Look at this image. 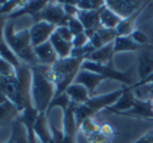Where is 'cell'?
Here are the masks:
<instances>
[{
	"label": "cell",
	"instance_id": "1",
	"mask_svg": "<svg viewBox=\"0 0 153 143\" xmlns=\"http://www.w3.org/2000/svg\"><path fill=\"white\" fill-rule=\"evenodd\" d=\"M32 70V104L39 113H46L50 102L56 96V86L50 79L47 66H33Z\"/></svg>",
	"mask_w": 153,
	"mask_h": 143
},
{
	"label": "cell",
	"instance_id": "2",
	"mask_svg": "<svg viewBox=\"0 0 153 143\" xmlns=\"http://www.w3.org/2000/svg\"><path fill=\"white\" fill-rule=\"evenodd\" d=\"M4 39L7 46L10 47V50L14 53V56L19 59L22 64H26L29 67L39 66L37 57L34 55V47L32 46V40H30V30L27 27L16 32L14 21L7 20L4 26Z\"/></svg>",
	"mask_w": 153,
	"mask_h": 143
},
{
	"label": "cell",
	"instance_id": "3",
	"mask_svg": "<svg viewBox=\"0 0 153 143\" xmlns=\"http://www.w3.org/2000/svg\"><path fill=\"white\" fill-rule=\"evenodd\" d=\"M86 61L85 57H67L59 59L52 67H49V75L52 82L56 86V96L66 93L67 87L74 83L76 76L82 70L83 63Z\"/></svg>",
	"mask_w": 153,
	"mask_h": 143
},
{
	"label": "cell",
	"instance_id": "4",
	"mask_svg": "<svg viewBox=\"0 0 153 143\" xmlns=\"http://www.w3.org/2000/svg\"><path fill=\"white\" fill-rule=\"evenodd\" d=\"M83 70H89V72H94L97 75L103 76L105 79H112V80H117V82L123 83V86H134L136 82H134L133 75L130 73V70H126V72H120L113 66V63L110 64H99V63H94V61L86 60L82 66Z\"/></svg>",
	"mask_w": 153,
	"mask_h": 143
},
{
	"label": "cell",
	"instance_id": "5",
	"mask_svg": "<svg viewBox=\"0 0 153 143\" xmlns=\"http://www.w3.org/2000/svg\"><path fill=\"white\" fill-rule=\"evenodd\" d=\"M125 92V86H122L120 89H116L110 93H103V95H94L87 100V106L93 110V113H99L105 109H110L114 103L120 99V96Z\"/></svg>",
	"mask_w": 153,
	"mask_h": 143
},
{
	"label": "cell",
	"instance_id": "6",
	"mask_svg": "<svg viewBox=\"0 0 153 143\" xmlns=\"http://www.w3.org/2000/svg\"><path fill=\"white\" fill-rule=\"evenodd\" d=\"M106 6L112 9L120 19H126L129 16L139 12L140 9L147 6V1L139 0H106Z\"/></svg>",
	"mask_w": 153,
	"mask_h": 143
},
{
	"label": "cell",
	"instance_id": "7",
	"mask_svg": "<svg viewBox=\"0 0 153 143\" xmlns=\"http://www.w3.org/2000/svg\"><path fill=\"white\" fill-rule=\"evenodd\" d=\"M69 19L70 17H67L66 13H65L62 1H49L47 6L42 10V13L39 16V20L53 23L57 27L59 26H66Z\"/></svg>",
	"mask_w": 153,
	"mask_h": 143
},
{
	"label": "cell",
	"instance_id": "8",
	"mask_svg": "<svg viewBox=\"0 0 153 143\" xmlns=\"http://www.w3.org/2000/svg\"><path fill=\"white\" fill-rule=\"evenodd\" d=\"M57 26L53 23H49L45 20H39L33 23V26L29 29L30 30V40H32V46L37 47L40 44L46 43L50 40L52 34L56 32Z\"/></svg>",
	"mask_w": 153,
	"mask_h": 143
},
{
	"label": "cell",
	"instance_id": "9",
	"mask_svg": "<svg viewBox=\"0 0 153 143\" xmlns=\"http://www.w3.org/2000/svg\"><path fill=\"white\" fill-rule=\"evenodd\" d=\"M87 36H89V43L94 47V50H97L103 46L113 43L117 39V32H116V29L99 27L97 30H94L93 33L87 34Z\"/></svg>",
	"mask_w": 153,
	"mask_h": 143
},
{
	"label": "cell",
	"instance_id": "10",
	"mask_svg": "<svg viewBox=\"0 0 153 143\" xmlns=\"http://www.w3.org/2000/svg\"><path fill=\"white\" fill-rule=\"evenodd\" d=\"M9 16H3L0 14V57H3L4 60H7L9 63H12L16 69H19L20 66H23L20 60L14 56V53L10 50V47L7 46L6 39H4V26H6Z\"/></svg>",
	"mask_w": 153,
	"mask_h": 143
},
{
	"label": "cell",
	"instance_id": "11",
	"mask_svg": "<svg viewBox=\"0 0 153 143\" xmlns=\"http://www.w3.org/2000/svg\"><path fill=\"white\" fill-rule=\"evenodd\" d=\"M34 55L37 57L40 66H47V67H52L56 61L59 60V56L56 53V50L53 49L50 40L40 44L37 47H34Z\"/></svg>",
	"mask_w": 153,
	"mask_h": 143
},
{
	"label": "cell",
	"instance_id": "12",
	"mask_svg": "<svg viewBox=\"0 0 153 143\" xmlns=\"http://www.w3.org/2000/svg\"><path fill=\"white\" fill-rule=\"evenodd\" d=\"M136 100H137V97L134 95V86H127V87L125 86V92H123V95L120 96V99L107 110L120 115L123 112H127V110L132 109L134 106V103H136Z\"/></svg>",
	"mask_w": 153,
	"mask_h": 143
},
{
	"label": "cell",
	"instance_id": "13",
	"mask_svg": "<svg viewBox=\"0 0 153 143\" xmlns=\"http://www.w3.org/2000/svg\"><path fill=\"white\" fill-rule=\"evenodd\" d=\"M103 80H106L103 76L97 75V73H94V72H89V70H83V69H82L79 72V75L76 76L74 83H79L82 86H85V87L89 90V93L92 96H94V92H96L97 86H99Z\"/></svg>",
	"mask_w": 153,
	"mask_h": 143
},
{
	"label": "cell",
	"instance_id": "14",
	"mask_svg": "<svg viewBox=\"0 0 153 143\" xmlns=\"http://www.w3.org/2000/svg\"><path fill=\"white\" fill-rule=\"evenodd\" d=\"M34 136L37 143L52 142V130H50V122L47 119V113H39L37 120L34 123Z\"/></svg>",
	"mask_w": 153,
	"mask_h": 143
},
{
	"label": "cell",
	"instance_id": "15",
	"mask_svg": "<svg viewBox=\"0 0 153 143\" xmlns=\"http://www.w3.org/2000/svg\"><path fill=\"white\" fill-rule=\"evenodd\" d=\"M82 26L85 27L86 34L93 33L94 30H97L100 26V16L99 10H79V13L76 16Z\"/></svg>",
	"mask_w": 153,
	"mask_h": 143
},
{
	"label": "cell",
	"instance_id": "16",
	"mask_svg": "<svg viewBox=\"0 0 153 143\" xmlns=\"http://www.w3.org/2000/svg\"><path fill=\"white\" fill-rule=\"evenodd\" d=\"M122 116H129V117H137V119H149L153 120V110H152V103L150 100H142L137 99L134 106L127 112L120 113Z\"/></svg>",
	"mask_w": 153,
	"mask_h": 143
},
{
	"label": "cell",
	"instance_id": "17",
	"mask_svg": "<svg viewBox=\"0 0 153 143\" xmlns=\"http://www.w3.org/2000/svg\"><path fill=\"white\" fill-rule=\"evenodd\" d=\"M153 75V52L143 50L139 55L137 61V76L140 80H145Z\"/></svg>",
	"mask_w": 153,
	"mask_h": 143
},
{
	"label": "cell",
	"instance_id": "18",
	"mask_svg": "<svg viewBox=\"0 0 153 143\" xmlns=\"http://www.w3.org/2000/svg\"><path fill=\"white\" fill-rule=\"evenodd\" d=\"M20 115V110L17 106L12 103L10 100L4 99L3 96H0V126H3L4 123H12L14 119H17Z\"/></svg>",
	"mask_w": 153,
	"mask_h": 143
},
{
	"label": "cell",
	"instance_id": "19",
	"mask_svg": "<svg viewBox=\"0 0 153 143\" xmlns=\"http://www.w3.org/2000/svg\"><path fill=\"white\" fill-rule=\"evenodd\" d=\"M66 93L69 95L72 103H74V104H85V103H87V100L92 97V95L89 93V90H87L85 86L79 84V83H72V84L67 87Z\"/></svg>",
	"mask_w": 153,
	"mask_h": 143
},
{
	"label": "cell",
	"instance_id": "20",
	"mask_svg": "<svg viewBox=\"0 0 153 143\" xmlns=\"http://www.w3.org/2000/svg\"><path fill=\"white\" fill-rule=\"evenodd\" d=\"M113 43H110L107 46H103V47L94 50L93 53H90L87 60L99 63V64H110V63H113Z\"/></svg>",
	"mask_w": 153,
	"mask_h": 143
},
{
	"label": "cell",
	"instance_id": "21",
	"mask_svg": "<svg viewBox=\"0 0 153 143\" xmlns=\"http://www.w3.org/2000/svg\"><path fill=\"white\" fill-rule=\"evenodd\" d=\"M50 43L53 49L56 50V53L59 56V59H67L72 56V50H73V43L72 41H66L60 37L59 34H56L54 32L50 37Z\"/></svg>",
	"mask_w": 153,
	"mask_h": 143
},
{
	"label": "cell",
	"instance_id": "22",
	"mask_svg": "<svg viewBox=\"0 0 153 143\" xmlns=\"http://www.w3.org/2000/svg\"><path fill=\"white\" fill-rule=\"evenodd\" d=\"M99 16H100V26L105 29H116L119 26V23L122 21L119 16L114 13L112 9H109L106 6V3L99 10Z\"/></svg>",
	"mask_w": 153,
	"mask_h": 143
},
{
	"label": "cell",
	"instance_id": "23",
	"mask_svg": "<svg viewBox=\"0 0 153 143\" xmlns=\"http://www.w3.org/2000/svg\"><path fill=\"white\" fill-rule=\"evenodd\" d=\"M142 46L134 43L130 36H117V39L113 41V52L114 55L117 53H125V52H137Z\"/></svg>",
	"mask_w": 153,
	"mask_h": 143
},
{
	"label": "cell",
	"instance_id": "24",
	"mask_svg": "<svg viewBox=\"0 0 153 143\" xmlns=\"http://www.w3.org/2000/svg\"><path fill=\"white\" fill-rule=\"evenodd\" d=\"M145 7H143V9H145ZM143 9H140L139 12H136L134 14L129 16L126 19H122V21L119 23V26L116 27L117 36H130V34L133 33L134 30H136V27H134V26H136V20H137L139 14L143 12Z\"/></svg>",
	"mask_w": 153,
	"mask_h": 143
},
{
	"label": "cell",
	"instance_id": "25",
	"mask_svg": "<svg viewBox=\"0 0 153 143\" xmlns=\"http://www.w3.org/2000/svg\"><path fill=\"white\" fill-rule=\"evenodd\" d=\"M6 143H30L27 137V132L19 119H14L12 122V133Z\"/></svg>",
	"mask_w": 153,
	"mask_h": 143
},
{
	"label": "cell",
	"instance_id": "26",
	"mask_svg": "<svg viewBox=\"0 0 153 143\" xmlns=\"http://www.w3.org/2000/svg\"><path fill=\"white\" fill-rule=\"evenodd\" d=\"M70 104H72V100H70V97H69V95H67V93L57 95V96H54V99L50 102L47 112H49V110H52V109H54V107H62V110H66ZM47 112H46V113H47Z\"/></svg>",
	"mask_w": 153,
	"mask_h": 143
},
{
	"label": "cell",
	"instance_id": "27",
	"mask_svg": "<svg viewBox=\"0 0 153 143\" xmlns=\"http://www.w3.org/2000/svg\"><path fill=\"white\" fill-rule=\"evenodd\" d=\"M105 3L103 0H77L76 4L79 10H100Z\"/></svg>",
	"mask_w": 153,
	"mask_h": 143
},
{
	"label": "cell",
	"instance_id": "28",
	"mask_svg": "<svg viewBox=\"0 0 153 143\" xmlns=\"http://www.w3.org/2000/svg\"><path fill=\"white\" fill-rule=\"evenodd\" d=\"M79 130L87 137L89 135H92V133H94V132L100 130V124H97V123L94 122V119L92 117V119H87V120H85V122L82 123Z\"/></svg>",
	"mask_w": 153,
	"mask_h": 143
},
{
	"label": "cell",
	"instance_id": "29",
	"mask_svg": "<svg viewBox=\"0 0 153 143\" xmlns=\"http://www.w3.org/2000/svg\"><path fill=\"white\" fill-rule=\"evenodd\" d=\"M66 26L69 27V30L73 33V36H77V34L85 33V27L82 26V23L79 21V19H77V17H70V19L67 20Z\"/></svg>",
	"mask_w": 153,
	"mask_h": 143
},
{
	"label": "cell",
	"instance_id": "30",
	"mask_svg": "<svg viewBox=\"0 0 153 143\" xmlns=\"http://www.w3.org/2000/svg\"><path fill=\"white\" fill-rule=\"evenodd\" d=\"M87 140L90 143H110V137H107L105 133H102V130H97L92 135H89Z\"/></svg>",
	"mask_w": 153,
	"mask_h": 143
},
{
	"label": "cell",
	"instance_id": "31",
	"mask_svg": "<svg viewBox=\"0 0 153 143\" xmlns=\"http://www.w3.org/2000/svg\"><path fill=\"white\" fill-rule=\"evenodd\" d=\"M130 37L133 39L134 43H137V44H139V46H142V47H143V46L147 43V34L145 33V32H142V30H137V29H136L133 33L130 34Z\"/></svg>",
	"mask_w": 153,
	"mask_h": 143
},
{
	"label": "cell",
	"instance_id": "32",
	"mask_svg": "<svg viewBox=\"0 0 153 143\" xmlns=\"http://www.w3.org/2000/svg\"><path fill=\"white\" fill-rule=\"evenodd\" d=\"M56 34H59L63 40L72 41V43H73L74 36H73V33L69 30V27H67V26H59V27L56 29Z\"/></svg>",
	"mask_w": 153,
	"mask_h": 143
},
{
	"label": "cell",
	"instance_id": "33",
	"mask_svg": "<svg viewBox=\"0 0 153 143\" xmlns=\"http://www.w3.org/2000/svg\"><path fill=\"white\" fill-rule=\"evenodd\" d=\"M87 43H89V36L86 34V32L82 34H77V36H74L73 39V49L83 47V46H86Z\"/></svg>",
	"mask_w": 153,
	"mask_h": 143
},
{
	"label": "cell",
	"instance_id": "34",
	"mask_svg": "<svg viewBox=\"0 0 153 143\" xmlns=\"http://www.w3.org/2000/svg\"><path fill=\"white\" fill-rule=\"evenodd\" d=\"M132 143H153V127L149 129L145 135H142L140 137H137V139Z\"/></svg>",
	"mask_w": 153,
	"mask_h": 143
},
{
	"label": "cell",
	"instance_id": "35",
	"mask_svg": "<svg viewBox=\"0 0 153 143\" xmlns=\"http://www.w3.org/2000/svg\"><path fill=\"white\" fill-rule=\"evenodd\" d=\"M100 130H102V133H105L107 137H112L114 136V129H113V126H110V124H107V123H105V124H100Z\"/></svg>",
	"mask_w": 153,
	"mask_h": 143
},
{
	"label": "cell",
	"instance_id": "36",
	"mask_svg": "<svg viewBox=\"0 0 153 143\" xmlns=\"http://www.w3.org/2000/svg\"><path fill=\"white\" fill-rule=\"evenodd\" d=\"M150 103H152V110H153V99H150Z\"/></svg>",
	"mask_w": 153,
	"mask_h": 143
},
{
	"label": "cell",
	"instance_id": "37",
	"mask_svg": "<svg viewBox=\"0 0 153 143\" xmlns=\"http://www.w3.org/2000/svg\"><path fill=\"white\" fill-rule=\"evenodd\" d=\"M50 143H54V142H53V140H52V142H50Z\"/></svg>",
	"mask_w": 153,
	"mask_h": 143
}]
</instances>
